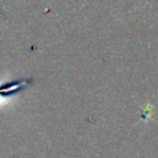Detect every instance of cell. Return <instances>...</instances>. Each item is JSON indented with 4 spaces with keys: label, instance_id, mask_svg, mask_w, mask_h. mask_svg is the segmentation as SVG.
Segmentation results:
<instances>
[{
    "label": "cell",
    "instance_id": "6da1fadb",
    "mask_svg": "<svg viewBox=\"0 0 158 158\" xmlns=\"http://www.w3.org/2000/svg\"><path fill=\"white\" fill-rule=\"evenodd\" d=\"M32 80L30 79H22V80H19V81H11V83H7L2 86H0V93H7V94H12V93H17V91H21L23 89H26L30 84H31Z\"/></svg>",
    "mask_w": 158,
    "mask_h": 158
}]
</instances>
